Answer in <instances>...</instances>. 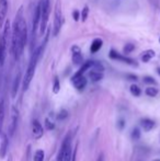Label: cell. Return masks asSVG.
Masks as SVG:
<instances>
[{"instance_id": "obj_1", "label": "cell", "mask_w": 160, "mask_h": 161, "mask_svg": "<svg viewBox=\"0 0 160 161\" xmlns=\"http://www.w3.org/2000/svg\"><path fill=\"white\" fill-rule=\"evenodd\" d=\"M28 42V27L23 15V8L20 7L14 18L12 31H11V54L15 60H18Z\"/></svg>"}, {"instance_id": "obj_2", "label": "cell", "mask_w": 160, "mask_h": 161, "mask_svg": "<svg viewBox=\"0 0 160 161\" xmlns=\"http://www.w3.org/2000/svg\"><path fill=\"white\" fill-rule=\"evenodd\" d=\"M48 34H49V30H47V34L45 36L44 41L41 43V45L37 47L36 49H34L32 52V55H31V58H30V62H29L28 68H27V71H25V75H24V79H23V91H27L29 88V85L31 83L32 79L34 77L35 74V69H36V66H37V63L40 60L41 56L44 53V49L46 47V44L48 42Z\"/></svg>"}, {"instance_id": "obj_3", "label": "cell", "mask_w": 160, "mask_h": 161, "mask_svg": "<svg viewBox=\"0 0 160 161\" xmlns=\"http://www.w3.org/2000/svg\"><path fill=\"white\" fill-rule=\"evenodd\" d=\"M41 6V22H40V34L43 35L46 31L50 12V0H40Z\"/></svg>"}, {"instance_id": "obj_4", "label": "cell", "mask_w": 160, "mask_h": 161, "mask_svg": "<svg viewBox=\"0 0 160 161\" xmlns=\"http://www.w3.org/2000/svg\"><path fill=\"white\" fill-rule=\"evenodd\" d=\"M64 17L62 11V2L60 0H56L54 6V24H53V35L57 36L60 32V28L63 27Z\"/></svg>"}, {"instance_id": "obj_5", "label": "cell", "mask_w": 160, "mask_h": 161, "mask_svg": "<svg viewBox=\"0 0 160 161\" xmlns=\"http://www.w3.org/2000/svg\"><path fill=\"white\" fill-rule=\"evenodd\" d=\"M109 57L111 58V59H114V60H118V62H122V63H125L127 65H132V66H137V63L132 59V58H129V57H126L124 55H122V54H120L118 53L116 50H114V49H111L110 50V53H109Z\"/></svg>"}, {"instance_id": "obj_6", "label": "cell", "mask_w": 160, "mask_h": 161, "mask_svg": "<svg viewBox=\"0 0 160 161\" xmlns=\"http://www.w3.org/2000/svg\"><path fill=\"white\" fill-rule=\"evenodd\" d=\"M7 45H8V38L3 33L0 34V67L3 66L6 56H7Z\"/></svg>"}, {"instance_id": "obj_7", "label": "cell", "mask_w": 160, "mask_h": 161, "mask_svg": "<svg viewBox=\"0 0 160 161\" xmlns=\"http://www.w3.org/2000/svg\"><path fill=\"white\" fill-rule=\"evenodd\" d=\"M71 82L74 84V87L78 89V90H82L86 88L87 85V79L84 75H78V74H75L72 77H71Z\"/></svg>"}, {"instance_id": "obj_8", "label": "cell", "mask_w": 160, "mask_h": 161, "mask_svg": "<svg viewBox=\"0 0 160 161\" xmlns=\"http://www.w3.org/2000/svg\"><path fill=\"white\" fill-rule=\"evenodd\" d=\"M71 52H72V56H71V59H72V63L79 66L81 65L82 62H84V56L81 54V50H80V47L77 46V45H74L71 47Z\"/></svg>"}, {"instance_id": "obj_9", "label": "cell", "mask_w": 160, "mask_h": 161, "mask_svg": "<svg viewBox=\"0 0 160 161\" xmlns=\"http://www.w3.org/2000/svg\"><path fill=\"white\" fill-rule=\"evenodd\" d=\"M8 12V0H0V28L3 27Z\"/></svg>"}, {"instance_id": "obj_10", "label": "cell", "mask_w": 160, "mask_h": 161, "mask_svg": "<svg viewBox=\"0 0 160 161\" xmlns=\"http://www.w3.org/2000/svg\"><path fill=\"white\" fill-rule=\"evenodd\" d=\"M18 119H19V112L18 109L12 107V115H11V124H10V136H13L14 132L18 126Z\"/></svg>"}, {"instance_id": "obj_11", "label": "cell", "mask_w": 160, "mask_h": 161, "mask_svg": "<svg viewBox=\"0 0 160 161\" xmlns=\"http://www.w3.org/2000/svg\"><path fill=\"white\" fill-rule=\"evenodd\" d=\"M32 133H33L35 138H37V139L41 138L43 136L44 131H43V127L41 125V123L37 119H34L33 123H32Z\"/></svg>"}, {"instance_id": "obj_12", "label": "cell", "mask_w": 160, "mask_h": 161, "mask_svg": "<svg viewBox=\"0 0 160 161\" xmlns=\"http://www.w3.org/2000/svg\"><path fill=\"white\" fill-rule=\"evenodd\" d=\"M69 141H71V137H70V134H68V135L65 137V139L63 140L62 147H60L59 151H58V154H57V157H56V161H63L64 152H65V148H66V145H67Z\"/></svg>"}, {"instance_id": "obj_13", "label": "cell", "mask_w": 160, "mask_h": 161, "mask_svg": "<svg viewBox=\"0 0 160 161\" xmlns=\"http://www.w3.org/2000/svg\"><path fill=\"white\" fill-rule=\"evenodd\" d=\"M140 125L144 128L145 132H149V131H151L153 127H155V122H153V119H143L140 121Z\"/></svg>"}, {"instance_id": "obj_14", "label": "cell", "mask_w": 160, "mask_h": 161, "mask_svg": "<svg viewBox=\"0 0 160 161\" xmlns=\"http://www.w3.org/2000/svg\"><path fill=\"white\" fill-rule=\"evenodd\" d=\"M102 45H103V41H102L101 38H96V40H93V42L91 44L90 52L92 54H96V53H98V52L101 49Z\"/></svg>"}, {"instance_id": "obj_15", "label": "cell", "mask_w": 160, "mask_h": 161, "mask_svg": "<svg viewBox=\"0 0 160 161\" xmlns=\"http://www.w3.org/2000/svg\"><path fill=\"white\" fill-rule=\"evenodd\" d=\"M8 145H9V139L6 135H3L2 137V141H1V145H0V156L1 158H3L8 151Z\"/></svg>"}, {"instance_id": "obj_16", "label": "cell", "mask_w": 160, "mask_h": 161, "mask_svg": "<svg viewBox=\"0 0 160 161\" xmlns=\"http://www.w3.org/2000/svg\"><path fill=\"white\" fill-rule=\"evenodd\" d=\"M20 82H21V74L18 72V75L14 78L13 85H12V98H15L18 90H19V87H20Z\"/></svg>"}, {"instance_id": "obj_17", "label": "cell", "mask_w": 160, "mask_h": 161, "mask_svg": "<svg viewBox=\"0 0 160 161\" xmlns=\"http://www.w3.org/2000/svg\"><path fill=\"white\" fill-rule=\"evenodd\" d=\"M89 78H90V80L92 82H98V81H100V80L103 79V72L96 71V70H90Z\"/></svg>"}, {"instance_id": "obj_18", "label": "cell", "mask_w": 160, "mask_h": 161, "mask_svg": "<svg viewBox=\"0 0 160 161\" xmlns=\"http://www.w3.org/2000/svg\"><path fill=\"white\" fill-rule=\"evenodd\" d=\"M155 52H153V49H147V50H145L143 54H141V62L143 63H148L151 58H153L155 57Z\"/></svg>"}, {"instance_id": "obj_19", "label": "cell", "mask_w": 160, "mask_h": 161, "mask_svg": "<svg viewBox=\"0 0 160 161\" xmlns=\"http://www.w3.org/2000/svg\"><path fill=\"white\" fill-rule=\"evenodd\" d=\"M92 64H93V60H88L87 63L82 64V66H81V68L77 71L76 74H78V75H84V72L87 71V70H89L92 67Z\"/></svg>"}, {"instance_id": "obj_20", "label": "cell", "mask_w": 160, "mask_h": 161, "mask_svg": "<svg viewBox=\"0 0 160 161\" xmlns=\"http://www.w3.org/2000/svg\"><path fill=\"white\" fill-rule=\"evenodd\" d=\"M3 119H5V100L2 99L0 101V132H1V128H2Z\"/></svg>"}, {"instance_id": "obj_21", "label": "cell", "mask_w": 160, "mask_h": 161, "mask_svg": "<svg viewBox=\"0 0 160 161\" xmlns=\"http://www.w3.org/2000/svg\"><path fill=\"white\" fill-rule=\"evenodd\" d=\"M158 89L157 88H155V87H148L146 90H145V93H146L148 97H156L157 94H158Z\"/></svg>"}, {"instance_id": "obj_22", "label": "cell", "mask_w": 160, "mask_h": 161, "mask_svg": "<svg viewBox=\"0 0 160 161\" xmlns=\"http://www.w3.org/2000/svg\"><path fill=\"white\" fill-rule=\"evenodd\" d=\"M91 68H92V70L100 71V72H103L104 71V66L102 65V63H100V62H93Z\"/></svg>"}, {"instance_id": "obj_23", "label": "cell", "mask_w": 160, "mask_h": 161, "mask_svg": "<svg viewBox=\"0 0 160 161\" xmlns=\"http://www.w3.org/2000/svg\"><path fill=\"white\" fill-rule=\"evenodd\" d=\"M129 90H131V93H132L133 95H135V97H139V95H140V93H141L140 88H139L138 85H136V84H132Z\"/></svg>"}, {"instance_id": "obj_24", "label": "cell", "mask_w": 160, "mask_h": 161, "mask_svg": "<svg viewBox=\"0 0 160 161\" xmlns=\"http://www.w3.org/2000/svg\"><path fill=\"white\" fill-rule=\"evenodd\" d=\"M88 14H89V7H88V6H86V7L82 9L81 13H80V19H81V21L84 22L86 20H87Z\"/></svg>"}, {"instance_id": "obj_25", "label": "cell", "mask_w": 160, "mask_h": 161, "mask_svg": "<svg viewBox=\"0 0 160 161\" xmlns=\"http://www.w3.org/2000/svg\"><path fill=\"white\" fill-rule=\"evenodd\" d=\"M34 161H43L44 160V151L43 150H37L36 152H35V154H34Z\"/></svg>"}, {"instance_id": "obj_26", "label": "cell", "mask_w": 160, "mask_h": 161, "mask_svg": "<svg viewBox=\"0 0 160 161\" xmlns=\"http://www.w3.org/2000/svg\"><path fill=\"white\" fill-rule=\"evenodd\" d=\"M60 90V83H59V79L56 77L54 79V85H53V92L54 93H58Z\"/></svg>"}, {"instance_id": "obj_27", "label": "cell", "mask_w": 160, "mask_h": 161, "mask_svg": "<svg viewBox=\"0 0 160 161\" xmlns=\"http://www.w3.org/2000/svg\"><path fill=\"white\" fill-rule=\"evenodd\" d=\"M134 49H135V45H133V44H126L125 46H124V48H123V53L124 54H131Z\"/></svg>"}, {"instance_id": "obj_28", "label": "cell", "mask_w": 160, "mask_h": 161, "mask_svg": "<svg viewBox=\"0 0 160 161\" xmlns=\"http://www.w3.org/2000/svg\"><path fill=\"white\" fill-rule=\"evenodd\" d=\"M132 137L133 139H139L140 138V131H139V128H137V127H135L134 129L132 131Z\"/></svg>"}, {"instance_id": "obj_29", "label": "cell", "mask_w": 160, "mask_h": 161, "mask_svg": "<svg viewBox=\"0 0 160 161\" xmlns=\"http://www.w3.org/2000/svg\"><path fill=\"white\" fill-rule=\"evenodd\" d=\"M143 80H144V83H146V84H157V81H156L153 77H149V76L144 77Z\"/></svg>"}, {"instance_id": "obj_30", "label": "cell", "mask_w": 160, "mask_h": 161, "mask_svg": "<svg viewBox=\"0 0 160 161\" xmlns=\"http://www.w3.org/2000/svg\"><path fill=\"white\" fill-rule=\"evenodd\" d=\"M45 126H46V128L49 129V131H53V129L55 128V124H54L49 119H45Z\"/></svg>"}, {"instance_id": "obj_31", "label": "cell", "mask_w": 160, "mask_h": 161, "mask_svg": "<svg viewBox=\"0 0 160 161\" xmlns=\"http://www.w3.org/2000/svg\"><path fill=\"white\" fill-rule=\"evenodd\" d=\"M68 116V113H67V111L66 110H62L60 112H59V114L57 115V119H59V121H63V119H65L66 117Z\"/></svg>"}, {"instance_id": "obj_32", "label": "cell", "mask_w": 160, "mask_h": 161, "mask_svg": "<svg viewBox=\"0 0 160 161\" xmlns=\"http://www.w3.org/2000/svg\"><path fill=\"white\" fill-rule=\"evenodd\" d=\"M72 19H74L75 21H79V19H80V13H79L78 10H74V12H72Z\"/></svg>"}, {"instance_id": "obj_33", "label": "cell", "mask_w": 160, "mask_h": 161, "mask_svg": "<svg viewBox=\"0 0 160 161\" xmlns=\"http://www.w3.org/2000/svg\"><path fill=\"white\" fill-rule=\"evenodd\" d=\"M97 161H104V156L101 154L99 157H98V160Z\"/></svg>"}, {"instance_id": "obj_34", "label": "cell", "mask_w": 160, "mask_h": 161, "mask_svg": "<svg viewBox=\"0 0 160 161\" xmlns=\"http://www.w3.org/2000/svg\"><path fill=\"white\" fill-rule=\"evenodd\" d=\"M76 151H77V149L75 150V152H74V154L71 156V160L70 161H76Z\"/></svg>"}, {"instance_id": "obj_35", "label": "cell", "mask_w": 160, "mask_h": 161, "mask_svg": "<svg viewBox=\"0 0 160 161\" xmlns=\"http://www.w3.org/2000/svg\"><path fill=\"white\" fill-rule=\"evenodd\" d=\"M123 126H124V121H123V119H121V121H120V127H121V128H123Z\"/></svg>"}, {"instance_id": "obj_36", "label": "cell", "mask_w": 160, "mask_h": 161, "mask_svg": "<svg viewBox=\"0 0 160 161\" xmlns=\"http://www.w3.org/2000/svg\"><path fill=\"white\" fill-rule=\"evenodd\" d=\"M157 72H158V74L160 75V67H159V68H157Z\"/></svg>"}, {"instance_id": "obj_37", "label": "cell", "mask_w": 160, "mask_h": 161, "mask_svg": "<svg viewBox=\"0 0 160 161\" xmlns=\"http://www.w3.org/2000/svg\"><path fill=\"white\" fill-rule=\"evenodd\" d=\"M155 161H160V160H155Z\"/></svg>"}, {"instance_id": "obj_38", "label": "cell", "mask_w": 160, "mask_h": 161, "mask_svg": "<svg viewBox=\"0 0 160 161\" xmlns=\"http://www.w3.org/2000/svg\"><path fill=\"white\" fill-rule=\"evenodd\" d=\"M159 42H160V37H159Z\"/></svg>"}]
</instances>
